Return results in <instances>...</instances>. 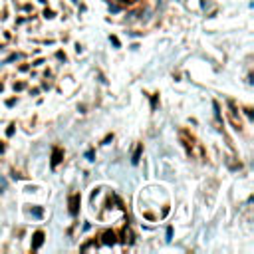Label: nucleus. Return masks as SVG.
<instances>
[{
  "label": "nucleus",
  "mask_w": 254,
  "mask_h": 254,
  "mask_svg": "<svg viewBox=\"0 0 254 254\" xmlns=\"http://www.w3.org/2000/svg\"><path fill=\"white\" fill-rule=\"evenodd\" d=\"M40 244H42V232H38V234H36V244H34V248H38Z\"/></svg>",
  "instance_id": "obj_1"
},
{
  "label": "nucleus",
  "mask_w": 254,
  "mask_h": 254,
  "mask_svg": "<svg viewBox=\"0 0 254 254\" xmlns=\"http://www.w3.org/2000/svg\"><path fill=\"white\" fill-rule=\"evenodd\" d=\"M75 203H78V197L72 199V208H69V210H72V214H75V210H78V208H75Z\"/></svg>",
  "instance_id": "obj_2"
},
{
  "label": "nucleus",
  "mask_w": 254,
  "mask_h": 254,
  "mask_svg": "<svg viewBox=\"0 0 254 254\" xmlns=\"http://www.w3.org/2000/svg\"><path fill=\"white\" fill-rule=\"evenodd\" d=\"M105 242H107V244H109V242H113V234H109V232H107V234H105Z\"/></svg>",
  "instance_id": "obj_3"
}]
</instances>
